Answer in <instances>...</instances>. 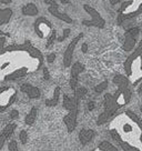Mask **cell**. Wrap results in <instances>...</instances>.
I'll return each instance as SVG.
<instances>
[{
  "mask_svg": "<svg viewBox=\"0 0 142 151\" xmlns=\"http://www.w3.org/2000/svg\"><path fill=\"white\" fill-rule=\"evenodd\" d=\"M17 99V90L10 86L0 87V112H5Z\"/></svg>",
  "mask_w": 142,
  "mask_h": 151,
  "instance_id": "cell-2",
  "label": "cell"
},
{
  "mask_svg": "<svg viewBox=\"0 0 142 151\" xmlns=\"http://www.w3.org/2000/svg\"><path fill=\"white\" fill-rule=\"evenodd\" d=\"M126 114H127V116H128L131 120H133L136 123H138V124H139V127L141 128V130H142V121L140 120V118L138 117L137 114H134L132 111H127V112H126Z\"/></svg>",
  "mask_w": 142,
  "mask_h": 151,
  "instance_id": "cell-21",
  "label": "cell"
},
{
  "mask_svg": "<svg viewBox=\"0 0 142 151\" xmlns=\"http://www.w3.org/2000/svg\"><path fill=\"white\" fill-rule=\"evenodd\" d=\"M12 0H0V4H4V5H8L10 4Z\"/></svg>",
  "mask_w": 142,
  "mask_h": 151,
  "instance_id": "cell-34",
  "label": "cell"
},
{
  "mask_svg": "<svg viewBox=\"0 0 142 151\" xmlns=\"http://www.w3.org/2000/svg\"><path fill=\"white\" fill-rule=\"evenodd\" d=\"M77 114H78V109L77 110H72L69 111V113L63 118V121L66 123L67 129L69 132H72L75 130L77 126Z\"/></svg>",
  "mask_w": 142,
  "mask_h": 151,
  "instance_id": "cell-8",
  "label": "cell"
},
{
  "mask_svg": "<svg viewBox=\"0 0 142 151\" xmlns=\"http://www.w3.org/2000/svg\"><path fill=\"white\" fill-rule=\"evenodd\" d=\"M99 150L100 151H118V149L111 145L109 141H102L99 145Z\"/></svg>",
  "mask_w": 142,
  "mask_h": 151,
  "instance_id": "cell-19",
  "label": "cell"
},
{
  "mask_svg": "<svg viewBox=\"0 0 142 151\" xmlns=\"http://www.w3.org/2000/svg\"><path fill=\"white\" fill-rule=\"evenodd\" d=\"M55 59H56V53H50V55H48L47 61L49 62V63H51V62L55 61Z\"/></svg>",
  "mask_w": 142,
  "mask_h": 151,
  "instance_id": "cell-30",
  "label": "cell"
},
{
  "mask_svg": "<svg viewBox=\"0 0 142 151\" xmlns=\"http://www.w3.org/2000/svg\"><path fill=\"white\" fill-rule=\"evenodd\" d=\"M69 33H70V29H65V30H63V35H62L61 37L58 38V41H63V40L69 36Z\"/></svg>",
  "mask_w": 142,
  "mask_h": 151,
  "instance_id": "cell-27",
  "label": "cell"
},
{
  "mask_svg": "<svg viewBox=\"0 0 142 151\" xmlns=\"http://www.w3.org/2000/svg\"><path fill=\"white\" fill-rule=\"evenodd\" d=\"M34 31L38 35V37L41 38V39L49 38L51 36V33L53 32L50 21L48 19L43 18V17H40V18L36 20V22H34Z\"/></svg>",
  "mask_w": 142,
  "mask_h": 151,
  "instance_id": "cell-3",
  "label": "cell"
},
{
  "mask_svg": "<svg viewBox=\"0 0 142 151\" xmlns=\"http://www.w3.org/2000/svg\"><path fill=\"white\" fill-rule=\"evenodd\" d=\"M110 2H111V5H117L118 2H120V0H110Z\"/></svg>",
  "mask_w": 142,
  "mask_h": 151,
  "instance_id": "cell-36",
  "label": "cell"
},
{
  "mask_svg": "<svg viewBox=\"0 0 142 151\" xmlns=\"http://www.w3.org/2000/svg\"><path fill=\"white\" fill-rule=\"evenodd\" d=\"M78 104H79V101L75 99V97H73V98H70V97H68V96H65V97H63V107H65L67 110H69V111L77 110V109H78Z\"/></svg>",
  "mask_w": 142,
  "mask_h": 151,
  "instance_id": "cell-12",
  "label": "cell"
},
{
  "mask_svg": "<svg viewBox=\"0 0 142 151\" xmlns=\"http://www.w3.org/2000/svg\"><path fill=\"white\" fill-rule=\"evenodd\" d=\"M107 87H108V81H103V82H101L100 85H98L97 87H95V91L97 92V93H101Z\"/></svg>",
  "mask_w": 142,
  "mask_h": 151,
  "instance_id": "cell-23",
  "label": "cell"
},
{
  "mask_svg": "<svg viewBox=\"0 0 142 151\" xmlns=\"http://www.w3.org/2000/svg\"><path fill=\"white\" fill-rule=\"evenodd\" d=\"M131 4H132V1H126V2H124V4H122V6H121V8H120V9H119V12H120V14H121V12H122L123 10L126 9V8H127V7H128V6H130V5H131Z\"/></svg>",
  "mask_w": 142,
  "mask_h": 151,
  "instance_id": "cell-29",
  "label": "cell"
},
{
  "mask_svg": "<svg viewBox=\"0 0 142 151\" xmlns=\"http://www.w3.org/2000/svg\"><path fill=\"white\" fill-rule=\"evenodd\" d=\"M138 11H139L140 14H142V4L140 6H139V8H138Z\"/></svg>",
  "mask_w": 142,
  "mask_h": 151,
  "instance_id": "cell-38",
  "label": "cell"
},
{
  "mask_svg": "<svg viewBox=\"0 0 142 151\" xmlns=\"http://www.w3.org/2000/svg\"><path fill=\"white\" fill-rule=\"evenodd\" d=\"M139 92H140V93H142V83L140 85V87H139Z\"/></svg>",
  "mask_w": 142,
  "mask_h": 151,
  "instance_id": "cell-39",
  "label": "cell"
},
{
  "mask_svg": "<svg viewBox=\"0 0 142 151\" xmlns=\"http://www.w3.org/2000/svg\"><path fill=\"white\" fill-rule=\"evenodd\" d=\"M8 148H9V151H19V150H18L17 142L14 141V140H12V141L9 142V146H8Z\"/></svg>",
  "mask_w": 142,
  "mask_h": 151,
  "instance_id": "cell-26",
  "label": "cell"
},
{
  "mask_svg": "<svg viewBox=\"0 0 142 151\" xmlns=\"http://www.w3.org/2000/svg\"><path fill=\"white\" fill-rule=\"evenodd\" d=\"M85 70V66L81 62H76L71 68V79H70V87L72 90L77 89L78 85V76Z\"/></svg>",
  "mask_w": 142,
  "mask_h": 151,
  "instance_id": "cell-6",
  "label": "cell"
},
{
  "mask_svg": "<svg viewBox=\"0 0 142 151\" xmlns=\"http://www.w3.org/2000/svg\"><path fill=\"white\" fill-rule=\"evenodd\" d=\"M141 112H142V106H141Z\"/></svg>",
  "mask_w": 142,
  "mask_h": 151,
  "instance_id": "cell-40",
  "label": "cell"
},
{
  "mask_svg": "<svg viewBox=\"0 0 142 151\" xmlns=\"http://www.w3.org/2000/svg\"><path fill=\"white\" fill-rule=\"evenodd\" d=\"M87 92H88V91H87V89H85V88H83V87L77 88V89L75 90V99L79 101V100L82 99L85 94H87Z\"/></svg>",
  "mask_w": 142,
  "mask_h": 151,
  "instance_id": "cell-20",
  "label": "cell"
},
{
  "mask_svg": "<svg viewBox=\"0 0 142 151\" xmlns=\"http://www.w3.org/2000/svg\"><path fill=\"white\" fill-rule=\"evenodd\" d=\"M59 97H60V88L57 87L55 89V92H53V97L51 99H48L46 100V104L48 107H53V106H57L58 101H59Z\"/></svg>",
  "mask_w": 142,
  "mask_h": 151,
  "instance_id": "cell-17",
  "label": "cell"
},
{
  "mask_svg": "<svg viewBox=\"0 0 142 151\" xmlns=\"http://www.w3.org/2000/svg\"><path fill=\"white\" fill-rule=\"evenodd\" d=\"M95 136V132L90 130V129H82L79 133V139H80V142L85 146L88 142L91 141V139Z\"/></svg>",
  "mask_w": 142,
  "mask_h": 151,
  "instance_id": "cell-11",
  "label": "cell"
},
{
  "mask_svg": "<svg viewBox=\"0 0 142 151\" xmlns=\"http://www.w3.org/2000/svg\"><path fill=\"white\" fill-rule=\"evenodd\" d=\"M19 138H20V141L21 143H27V140H28V133L26 130H22V131H20V134H19Z\"/></svg>",
  "mask_w": 142,
  "mask_h": 151,
  "instance_id": "cell-24",
  "label": "cell"
},
{
  "mask_svg": "<svg viewBox=\"0 0 142 151\" xmlns=\"http://www.w3.org/2000/svg\"><path fill=\"white\" fill-rule=\"evenodd\" d=\"M43 78L46 79V80H49L50 79V75H49V71H48V68H43Z\"/></svg>",
  "mask_w": 142,
  "mask_h": 151,
  "instance_id": "cell-31",
  "label": "cell"
},
{
  "mask_svg": "<svg viewBox=\"0 0 142 151\" xmlns=\"http://www.w3.org/2000/svg\"><path fill=\"white\" fill-rule=\"evenodd\" d=\"M87 50H88V45H87V43H83V45H82V51L87 52Z\"/></svg>",
  "mask_w": 142,
  "mask_h": 151,
  "instance_id": "cell-35",
  "label": "cell"
},
{
  "mask_svg": "<svg viewBox=\"0 0 142 151\" xmlns=\"http://www.w3.org/2000/svg\"><path fill=\"white\" fill-rule=\"evenodd\" d=\"M119 145L121 146V148H122L124 151H140L139 149H137L136 147H133V146H131V145H129L128 142L120 141V142H119Z\"/></svg>",
  "mask_w": 142,
  "mask_h": 151,
  "instance_id": "cell-22",
  "label": "cell"
},
{
  "mask_svg": "<svg viewBox=\"0 0 142 151\" xmlns=\"http://www.w3.org/2000/svg\"><path fill=\"white\" fill-rule=\"evenodd\" d=\"M22 14L24 16H29V17H31V16H36V14H38L39 10H38V7L32 4V2H30V4H27V5H24L22 7Z\"/></svg>",
  "mask_w": 142,
  "mask_h": 151,
  "instance_id": "cell-13",
  "label": "cell"
},
{
  "mask_svg": "<svg viewBox=\"0 0 142 151\" xmlns=\"http://www.w3.org/2000/svg\"><path fill=\"white\" fill-rule=\"evenodd\" d=\"M20 90L28 96L30 99H38L40 97V90L39 88L34 87V86L30 85V83H24L20 87Z\"/></svg>",
  "mask_w": 142,
  "mask_h": 151,
  "instance_id": "cell-7",
  "label": "cell"
},
{
  "mask_svg": "<svg viewBox=\"0 0 142 151\" xmlns=\"http://www.w3.org/2000/svg\"><path fill=\"white\" fill-rule=\"evenodd\" d=\"M11 17H12V10L10 9V8L0 9V26L9 22Z\"/></svg>",
  "mask_w": 142,
  "mask_h": 151,
  "instance_id": "cell-14",
  "label": "cell"
},
{
  "mask_svg": "<svg viewBox=\"0 0 142 151\" xmlns=\"http://www.w3.org/2000/svg\"><path fill=\"white\" fill-rule=\"evenodd\" d=\"M82 37H83V33H80V35H78V36L69 43V46H68L66 52H65V55H63V65H65V67L71 66V60H72V56H73L75 48H76L77 43L79 42V40H80Z\"/></svg>",
  "mask_w": 142,
  "mask_h": 151,
  "instance_id": "cell-5",
  "label": "cell"
},
{
  "mask_svg": "<svg viewBox=\"0 0 142 151\" xmlns=\"http://www.w3.org/2000/svg\"><path fill=\"white\" fill-rule=\"evenodd\" d=\"M41 66L42 53L29 41L0 48V82L22 78Z\"/></svg>",
  "mask_w": 142,
  "mask_h": 151,
  "instance_id": "cell-1",
  "label": "cell"
},
{
  "mask_svg": "<svg viewBox=\"0 0 142 151\" xmlns=\"http://www.w3.org/2000/svg\"><path fill=\"white\" fill-rule=\"evenodd\" d=\"M60 1H61V2H62V4H63V5H68V4L70 2L69 0H60Z\"/></svg>",
  "mask_w": 142,
  "mask_h": 151,
  "instance_id": "cell-37",
  "label": "cell"
},
{
  "mask_svg": "<svg viewBox=\"0 0 142 151\" xmlns=\"http://www.w3.org/2000/svg\"><path fill=\"white\" fill-rule=\"evenodd\" d=\"M48 10H49V12H50L52 16H55L56 18L62 20L63 22H67V24H72V19H71L68 14H61V12L58 10L57 2H56V4H53V5H51V6H49Z\"/></svg>",
  "mask_w": 142,
  "mask_h": 151,
  "instance_id": "cell-9",
  "label": "cell"
},
{
  "mask_svg": "<svg viewBox=\"0 0 142 151\" xmlns=\"http://www.w3.org/2000/svg\"><path fill=\"white\" fill-rule=\"evenodd\" d=\"M83 9L90 14L91 19L90 20H83L82 24H85V26H90V27L93 26V27H97V28H103L105 21H104V19L100 16V14L95 8H92L89 5H85L83 6Z\"/></svg>",
  "mask_w": 142,
  "mask_h": 151,
  "instance_id": "cell-4",
  "label": "cell"
},
{
  "mask_svg": "<svg viewBox=\"0 0 142 151\" xmlns=\"http://www.w3.org/2000/svg\"><path fill=\"white\" fill-rule=\"evenodd\" d=\"M113 82L115 85H118L120 87V89H127L128 90V87L130 85L129 80L124 77V76H115L113 78Z\"/></svg>",
  "mask_w": 142,
  "mask_h": 151,
  "instance_id": "cell-15",
  "label": "cell"
},
{
  "mask_svg": "<svg viewBox=\"0 0 142 151\" xmlns=\"http://www.w3.org/2000/svg\"><path fill=\"white\" fill-rule=\"evenodd\" d=\"M88 109H89V111L95 109V102H93V101H90V102L88 104Z\"/></svg>",
  "mask_w": 142,
  "mask_h": 151,
  "instance_id": "cell-32",
  "label": "cell"
},
{
  "mask_svg": "<svg viewBox=\"0 0 142 151\" xmlns=\"http://www.w3.org/2000/svg\"><path fill=\"white\" fill-rule=\"evenodd\" d=\"M36 118H37V108L36 107H32L31 110H30V112L26 116V118H24V122L29 124V126H31L33 124V122L36 121Z\"/></svg>",
  "mask_w": 142,
  "mask_h": 151,
  "instance_id": "cell-18",
  "label": "cell"
},
{
  "mask_svg": "<svg viewBox=\"0 0 142 151\" xmlns=\"http://www.w3.org/2000/svg\"><path fill=\"white\" fill-rule=\"evenodd\" d=\"M56 36H57V33H56V31L53 30V32L51 33V36L48 38V42H47V48H49L50 46H51L52 43H53V41L56 40Z\"/></svg>",
  "mask_w": 142,
  "mask_h": 151,
  "instance_id": "cell-25",
  "label": "cell"
},
{
  "mask_svg": "<svg viewBox=\"0 0 142 151\" xmlns=\"http://www.w3.org/2000/svg\"><path fill=\"white\" fill-rule=\"evenodd\" d=\"M16 127H17V126H16L14 123H9V124L6 126L5 129L2 130V132L0 133V150L2 149V147L5 145L7 138H9L10 136L12 134V132L14 131Z\"/></svg>",
  "mask_w": 142,
  "mask_h": 151,
  "instance_id": "cell-10",
  "label": "cell"
},
{
  "mask_svg": "<svg viewBox=\"0 0 142 151\" xmlns=\"http://www.w3.org/2000/svg\"><path fill=\"white\" fill-rule=\"evenodd\" d=\"M136 38L134 36H131V35H126V41H124V45H123V49L126 51H130L132 50L134 45H136Z\"/></svg>",
  "mask_w": 142,
  "mask_h": 151,
  "instance_id": "cell-16",
  "label": "cell"
},
{
  "mask_svg": "<svg viewBox=\"0 0 142 151\" xmlns=\"http://www.w3.org/2000/svg\"><path fill=\"white\" fill-rule=\"evenodd\" d=\"M18 116H19V112H18L17 110H11V111H10V113H9L10 119H12V120L18 118Z\"/></svg>",
  "mask_w": 142,
  "mask_h": 151,
  "instance_id": "cell-28",
  "label": "cell"
},
{
  "mask_svg": "<svg viewBox=\"0 0 142 151\" xmlns=\"http://www.w3.org/2000/svg\"><path fill=\"white\" fill-rule=\"evenodd\" d=\"M44 4L51 6V5H53V4H56V1H55V0H44Z\"/></svg>",
  "mask_w": 142,
  "mask_h": 151,
  "instance_id": "cell-33",
  "label": "cell"
}]
</instances>
